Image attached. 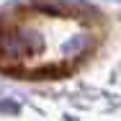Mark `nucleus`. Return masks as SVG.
Wrapping results in <instances>:
<instances>
[{"mask_svg":"<svg viewBox=\"0 0 121 121\" xmlns=\"http://www.w3.org/2000/svg\"><path fill=\"white\" fill-rule=\"evenodd\" d=\"M100 41L93 16L70 5H23L0 18V67L21 77H59Z\"/></svg>","mask_w":121,"mask_h":121,"instance_id":"f257e3e1","label":"nucleus"}]
</instances>
